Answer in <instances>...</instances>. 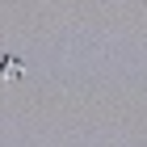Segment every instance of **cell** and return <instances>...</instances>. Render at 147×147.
Wrapping results in <instances>:
<instances>
[{
    "mask_svg": "<svg viewBox=\"0 0 147 147\" xmlns=\"http://www.w3.org/2000/svg\"><path fill=\"white\" fill-rule=\"evenodd\" d=\"M0 71H9V76H17V71H21V63H17V59H0Z\"/></svg>",
    "mask_w": 147,
    "mask_h": 147,
    "instance_id": "1",
    "label": "cell"
}]
</instances>
